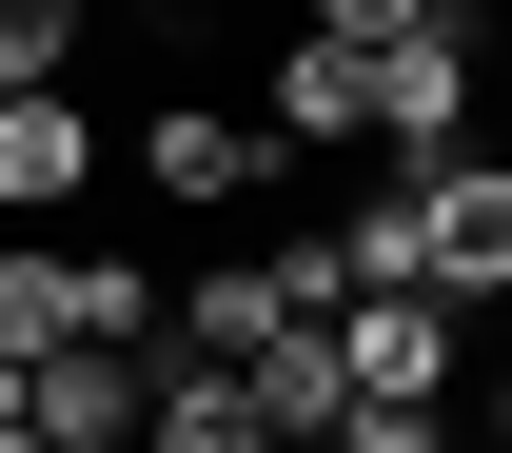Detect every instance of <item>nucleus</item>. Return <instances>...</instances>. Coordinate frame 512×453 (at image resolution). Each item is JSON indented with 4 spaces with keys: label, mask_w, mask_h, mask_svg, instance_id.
Segmentation results:
<instances>
[{
    "label": "nucleus",
    "mask_w": 512,
    "mask_h": 453,
    "mask_svg": "<svg viewBox=\"0 0 512 453\" xmlns=\"http://www.w3.org/2000/svg\"><path fill=\"white\" fill-rule=\"evenodd\" d=\"M473 60H493V40H473V0L414 20L394 60H355V138H375L394 178H414V158H473Z\"/></svg>",
    "instance_id": "1"
},
{
    "label": "nucleus",
    "mask_w": 512,
    "mask_h": 453,
    "mask_svg": "<svg viewBox=\"0 0 512 453\" xmlns=\"http://www.w3.org/2000/svg\"><path fill=\"white\" fill-rule=\"evenodd\" d=\"M394 217H414V296H434V316H493L512 296V178L493 158H414Z\"/></svg>",
    "instance_id": "2"
},
{
    "label": "nucleus",
    "mask_w": 512,
    "mask_h": 453,
    "mask_svg": "<svg viewBox=\"0 0 512 453\" xmlns=\"http://www.w3.org/2000/svg\"><path fill=\"white\" fill-rule=\"evenodd\" d=\"M138 178L197 197V217H237V197H276V138H256L237 99H158V119H138Z\"/></svg>",
    "instance_id": "3"
},
{
    "label": "nucleus",
    "mask_w": 512,
    "mask_h": 453,
    "mask_svg": "<svg viewBox=\"0 0 512 453\" xmlns=\"http://www.w3.org/2000/svg\"><path fill=\"white\" fill-rule=\"evenodd\" d=\"M138 394H158V355H20V434L40 453H138Z\"/></svg>",
    "instance_id": "4"
},
{
    "label": "nucleus",
    "mask_w": 512,
    "mask_h": 453,
    "mask_svg": "<svg viewBox=\"0 0 512 453\" xmlns=\"http://www.w3.org/2000/svg\"><path fill=\"white\" fill-rule=\"evenodd\" d=\"M99 197V119L79 99H0V217H79Z\"/></svg>",
    "instance_id": "5"
},
{
    "label": "nucleus",
    "mask_w": 512,
    "mask_h": 453,
    "mask_svg": "<svg viewBox=\"0 0 512 453\" xmlns=\"http://www.w3.org/2000/svg\"><path fill=\"white\" fill-rule=\"evenodd\" d=\"M256 138H276V158H335V138H355V60H335V40H276V79H256Z\"/></svg>",
    "instance_id": "6"
},
{
    "label": "nucleus",
    "mask_w": 512,
    "mask_h": 453,
    "mask_svg": "<svg viewBox=\"0 0 512 453\" xmlns=\"http://www.w3.org/2000/svg\"><path fill=\"white\" fill-rule=\"evenodd\" d=\"M256 335H296V296H276V276H256V257H217V276H197V296H178V355H217V375H237Z\"/></svg>",
    "instance_id": "7"
},
{
    "label": "nucleus",
    "mask_w": 512,
    "mask_h": 453,
    "mask_svg": "<svg viewBox=\"0 0 512 453\" xmlns=\"http://www.w3.org/2000/svg\"><path fill=\"white\" fill-rule=\"evenodd\" d=\"M79 40H99V0H0V99H60Z\"/></svg>",
    "instance_id": "8"
},
{
    "label": "nucleus",
    "mask_w": 512,
    "mask_h": 453,
    "mask_svg": "<svg viewBox=\"0 0 512 453\" xmlns=\"http://www.w3.org/2000/svg\"><path fill=\"white\" fill-rule=\"evenodd\" d=\"M414 20H453V0H296V40H335V60H394Z\"/></svg>",
    "instance_id": "9"
},
{
    "label": "nucleus",
    "mask_w": 512,
    "mask_h": 453,
    "mask_svg": "<svg viewBox=\"0 0 512 453\" xmlns=\"http://www.w3.org/2000/svg\"><path fill=\"white\" fill-rule=\"evenodd\" d=\"M0 453H40V434H20V414H0Z\"/></svg>",
    "instance_id": "10"
}]
</instances>
